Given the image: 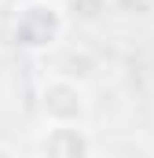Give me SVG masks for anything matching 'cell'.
Instances as JSON below:
<instances>
[{
	"mask_svg": "<svg viewBox=\"0 0 154 158\" xmlns=\"http://www.w3.org/2000/svg\"><path fill=\"white\" fill-rule=\"evenodd\" d=\"M59 33H63V15L48 0H33L15 15V40L22 48H51Z\"/></svg>",
	"mask_w": 154,
	"mask_h": 158,
	"instance_id": "1",
	"label": "cell"
},
{
	"mask_svg": "<svg viewBox=\"0 0 154 158\" xmlns=\"http://www.w3.org/2000/svg\"><path fill=\"white\" fill-rule=\"evenodd\" d=\"M40 158H92V143L81 125H51L40 140Z\"/></svg>",
	"mask_w": 154,
	"mask_h": 158,
	"instance_id": "2",
	"label": "cell"
}]
</instances>
